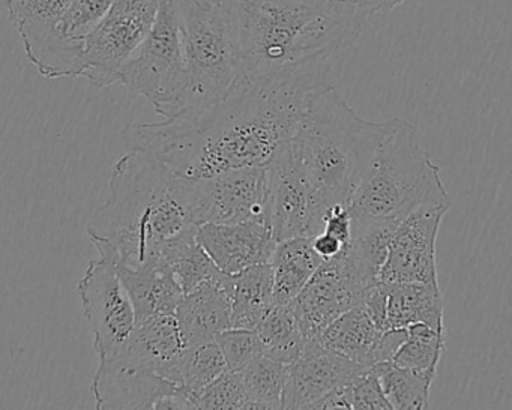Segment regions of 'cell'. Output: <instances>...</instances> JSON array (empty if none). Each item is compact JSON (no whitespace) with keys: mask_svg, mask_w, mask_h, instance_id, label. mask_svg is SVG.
<instances>
[{"mask_svg":"<svg viewBox=\"0 0 512 410\" xmlns=\"http://www.w3.org/2000/svg\"><path fill=\"white\" fill-rule=\"evenodd\" d=\"M184 181L191 218L197 227L268 220V167H245Z\"/></svg>","mask_w":512,"mask_h":410,"instance_id":"10","label":"cell"},{"mask_svg":"<svg viewBox=\"0 0 512 410\" xmlns=\"http://www.w3.org/2000/svg\"><path fill=\"white\" fill-rule=\"evenodd\" d=\"M77 289L94 335L95 352L100 361L112 359L137 326L136 308L118 268L103 257L92 260Z\"/></svg>","mask_w":512,"mask_h":410,"instance_id":"11","label":"cell"},{"mask_svg":"<svg viewBox=\"0 0 512 410\" xmlns=\"http://www.w3.org/2000/svg\"><path fill=\"white\" fill-rule=\"evenodd\" d=\"M175 314L188 346L217 340L232 328V307L223 278L185 295Z\"/></svg>","mask_w":512,"mask_h":410,"instance_id":"20","label":"cell"},{"mask_svg":"<svg viewBox=\"0 0 512 410\" xmlns=\"http://www.w3.org/2000/svg\"><path fill=\"white\" fill-rule=\"evenodd\" d=\"M367 286L347 251L325 260L298 298L289 304L307 340H319L338 317L362 305Z\"/></svg>","mask_w":512,"mask_h":410,"instance_id":"12","label":"cell"},{"mask_svg":"<svg viewBox=\"0 0 512 410\" xmlns=\"http://www.w3.org/2000/svg\"><path fill=\"white\" fill-rule=\"evenodd\" d=\"M311 242H313L314 251H316L323 260L335 259V257L341 256V254L349 250V247H347L341 239L331 235V233L325 232V230L320 232L319 235L313 236Z\"/></svg>","mask_w":512,"mask_h":410,"instance_id":"38","label":"cell"},{"mask_svg":"<svg viewBox=\"0 0 512 410\" xmlns=\"http://www.w3.org/2000/svg\"><path fill=\"white\" fill-rule=\"evenodd\" d=\"M407 335H409L407 328H394L383 331L379 338V344H377L376 364L392 361L395 353L398 352V349H400L404 341L407 340Z\"/></svg>","mask_w":512,"mask_h":410,"instance_id":"37","label":"cell"},{"mask_svg":"<svg viewBox=\"0 0 512 410\" xmlns=\"http://www.w3.org/2000/svg\"><path fill=\"white\" fill-rule=\"evenodd\" d=\"M161 0H115L85 41L83 77L97 89L118 85L119 73L154 28Z\"/></svg>","mask_w":512,"mask_h":410,"instance_id":"9","label":"cell"},{"mask_svg":"<svg viewBox=\"0 0 512 410\" xmlns=\"http://www.w3.org/2000/svg\"><path fill=\"white\" fill-rule=\"evenodd\" d=\"M245 77L271 76L355 43L368 22L355 0H227Z\"/></svg>","mask_w":512,"mask_h":410,"instance_id":"3","label":"cell"},{"mask_svg":"<svg viewBox=\"0 0 512 410\" xmlns=\"http://www.w3.org/2000/svg\"><path fill=\"white\" fill-rule=\"evenodd\" d=\"M71 0H5L29 61L47 79L83 77L85 41L62 31L61 20Z\"/></svg>","mask_w":512,"mask_h":410,"instance_id":"8","label":"cell"},{"mask_svg":"<svg viewBox=\"0 0 512 410\" xmlns=\"http://www.w3.org/2000/svg\"><path fill=\"white\" fill-rule=\"evenodd\" d=\"M227 370L226 356L218 341L212 340L188 346L170 371L169 379L178 383L199 409V395Z\"/></svg>","mask_w":512,"mask_h":410,"instance_id":"26","label":"cell"},{"mask_svg":"<svg viewBox=\"0 0 512 410\" xmlns=\"http://www.w3.org/2000/svg\"><path fill=\"white\" fill-rule=\"evenodd\" d=\"M263 355L289 365L304 352L307 337L290 305L275 304L257 325Z\"/></svg>","mask_w":512,"mask_h":410,"instance_id":"27","label":"cell"},{"mask_svg":"<svg viewBox=\"0 0 512 410\" xmlns=\"http://www.w3.org/2000/svg\"><path fill=\"white\" fill-rule=\"evenodd\" d=\"M197 406L199 409L250 410V400L241 373L227 370L221 374L199 395Z\"/></svg>","mask_w":512,"mask_h":410,"instance_id":"33","label":"cell"},{"mask_svg":"<svg viewBox=\"0 0 512 410\" xmlns=\"http://www.w3.org/2000/svg\"><path fill=\"white\" fill-rule=\"evenodd\" d=\"M427 203H451L439 166L422 148L418 130L403 119L388 133L349 202L353 221L398 224Z\"/></svg>","mask_w":512,"mask_h":410,"instance_id":"5","label":"cell"},{"mask_svg":"<svg viewBox=\"0 0 512 410\" xmlns=\"http://www.w3.org/2000/svg\"><path fill=\"white\" fill-rule=\"evenodd\" d=\"M313 409H353L352 382L346 383V385L329 392L326 397H323L322 400L317 401V403L311 407V410Z\"/></svg>","mask_w":512,"mask_h":410,"instance_id":"39","label":"cell"},{"mask_svg":"<svg viewBox=\"0 0 512 410\" xmlns=\"http://www.w3.org/2000/svg\"><path fill=\"white\" fill-rule=\"evenodd\" d=\"M187 347L176 314H158L139 323L130 340L113 358L146 370L157 371L169 379L170 371Z\"/></svg>","mask_w":512,"mask_h":410,"instance_id":"18","label":"cell"},{"mask_svg":"<svg viewBox=\"0 0 512 410\" xmlns=\"http://www.w3.org/2000/svg\"><path fill=\"white\" fill-rule=\"evenodd\" d=\"M319 58L283 73L245 77L212 106L157 124L131 122L128 151H142L172 175L197 181L245 167H268L289 145L311 101L335 88L338 68Z\"/></svg>","mask_w":512,"mask_h":410,"instance_id":"1","label":"cell"},{"mask_svg":"<svg viewBox=\"0 0 512 410\" xmlns=\"http://www.w3.org/2000/svg\"><path fill=\"white\" fill-rule=\"evenodd\" d=\"M118 272L133 299L137 325L158 314L176 313L184 299V289L160 254L142 265L118 266Z\"/></svg>","mask_w":512,"mask_h":410,"instance_id":"19","label":"cell"},{"mask_svg":"<svg viewBox=\"0 0 512 410\" xmlns=\"http://www.w3.org/2000/svg\"><path fill=\"white\" fill-rule=\"evenodd\" d=\"M373 368L392 409H428L433 379L409 368L400 367L394 361L380 362Z\"/></svg>","mask_w":512,"mask_h":410,"instance_id":"29","label":"cell"},{"mask_svg":"<svg viewBox=\"0 0 512 410\" xmlns=\"http://www.w3.org/2000/svg\"><path fill=\"white\" fill-rule=\"evenodd\" d=\"M92 392L100 410L196 409L178 383L118 358L100 361Z\"/></svg>","mask_w":512,"mask_h":410,"instance_id":"13","label":"cell"},{"mask_svg":"<svg viewBox=\"0 0 512 410\" xmlns=\"http://www.w3.org/2000/svg\"><path fill=\"white\" fill-rule=\"evenodd\" d=\"M389 284L385 281H376L365 289L364 305L365 310L370 314L379 329L386 331V313H388Z\"/></svg>","mask_w":512,"mask_h":410,"instance_id":"36","label":"cell"},{"mask_svg":"<svg viewBox=\"0 0 512 410\" xmlns=\"http://www.w3.org/2000/svg\"><path fill=\"white\" fill-rule=\"evenodd\" d=\"M109 191L86 232L100 257L116 268L148 262L167 242L197 227L184 179L146 152L130 151L119 158Z\"/></svg>","mask_w":512,"mask_h":410,"instance_id":"2","label":"cell"},{"mask_svg":"<svg viewBox=\"0 0 512 410\" xmlns=\"http://www.w3.org/2000/svg\"><path fill=\"white\" fill-rule=\"evenodd\" d=\"M338 353L323 346L320 340H308L304 352L287 365L283 409H310L323 397L352 382L365 370Z\"/></svg>","mask_w":512,"mask_h":410,"instance_id":"16","label":"cell"},{"mask_svg":"<svg viewBox=\"0 0 512 410\" xmlns=\"http://www.w3.org/2000/svg\"><path fill=\"white\" fill-rule=\"evenodd\" d=\"M176 2L187 58L185 113L226 97L245 79V70L227 0Z\"/></svg>","mask_w":512,"mask_h":410,"instance_id":"6","label":"cell"},{"mask_svg":"<svg viewBox=\"0 0 512 410\" xmlns=\"http://www.w3.org/2000/svg\"><path fill=\"white\" fill-rule=\"evenodd\" d=\"M382 332L364 305H358L332 322L319 340L332 352L364 367H373Z\"/></svg>","mask_w":512,"mask_h":410,"instance_id":"24","label":"cell"},{"mask_svg":"<svg viewBox=\"0 0 512 410\" xmlns=\"http://www.w3.org/2000/svg\"><path fill=\"white\" fill-rule=\"evenodd\" d=\"M352 404L359 410L392 409L373 367L365 368L352 380Z\"/></svg>","mask_w":512,"mask_h":410,"instance_id":"35","label":"cell"},{"mask_svg":"<svg viewBox=\"0 0 512 410\" xmlns=\"http://www.w3.org/2000/svg\"><path fill=\"white\" fill-rule=\"evenodd\" d=\"M388 284L386 329L409 328L418 323H424L434 329H445V302L440 293L439 283Z\"/></svg>","mask_w":512,"mask_h":410,"instance_id":"22","label":"cell"},{"mask_svg":"<svg viewBox=\"0 0 512 410\" xmlns=\"http://www.w3.org/2000/svg\"><path fill=\"white\" fill-rule=\"evenodd\" d=\"M223 284L232 307V328L256 329L275 305L271 263L224 275Z\"/></svg>","mask_w":512,"mask_h":410,"instance_id":"21","label":"cell"},{"mask_svg":"<svg viewBox=\"0 0 512 410\" xmlns=\"http://www.w3.org/2000/svg\"><path fill=\"white\" fill-rule=\"evenodd\" d=\"M388 133V121H365L335 88L311 101L289 149L320 205H349Z\"/></svg>","mask_w":512,"mask_h":410,"instance_id":"4","label":"cell"},{"mask_svg":"<svg viewBox=\"0 0 512 410\" xmlns=\"http://www.w3.org/2000/svg\"><path fill=\"white\" fill-rule=\"evenodd\" d=\"M118 85L148 100L163 118L184 112L187 58L176 0H161L154 28L122 67Z\"/></svg>","mask_w":512,"mask_h":410,"instance_id":"7","label":"cell"},{"mask_svg":"<svg viewBox=\"0 0 512 410\" xmlns=\"http://www.w3.org/2000/svg\"><path fill=\"white\" fill-rule=\"evenodd\" d=\"M406 0H355L359 11L365 19L376 16V14H386L400 7Z\"/></svg>","mask_w":512,"mask_h":410,"instance_id":"40","label":"cell"},{"mask_svg":"<svg viewBox=\"0 0 512 410\" xmlns=\"http://www.w3.org/2000/svg\"><path fill=\"white\" fill-rule=\"evenodd\" d=\"M407 340L392 361L422 376L436 379L437 365L445 350V329H434L418 323L407 328Z\"/></svg>","mask_w":512,"mask_h":410,"instance_id":"31","label":"cell"},{"mask_svg":"<svg viewBox=\"0 0 512 410\" xmlns=\"http://www.w3.org/2000/svg\"><path fill=\"white\" fill-rule=\"evenodd\" d=\"M451 203H427L398 224L380 281L439 283L436 244L440 223Z\"/></svg>","mask_w":512,"mask_h":410,"instance_id":"15","label":"cell"},{"mask_svg":"<svg viewBox=\"0 0 512 410\" xmlns=\"http://www.w3.org/2000/svg\"><path fill=\"white\" fill-rule=\"evenodd\" d=\"M113 4L115 0H71L61 20L62 31L73 40L86 41L112 10Z\"/></svg>","mask_w":512,"mask_h":410,"instance_id":"32","label":"cell"},{"mask_svg":"<svg viewBox=\"0 0 512 410\" xmlns=\"http://www.w3.org/2000/svg\"><path fill=\"white\" fill-rule=\"evenodd\" d=\"M217 341L226 356L229 371L244 370L263 355L262 341L256 329L230 328L218 335Z\"/></svg>","mask_w":512,"mask_h":410,"instance_id":"34","label":"cell"},{"mask_svg":"<svg viewBox=\"0 0 512 410\" xmlns=\"http://www.w3.org/2000/svg\"><path fill=\"white\" fill-rule=\"evenodd\" d=\"M250 400V410L283 409L287 365L262 355L239 371Z\"/></svg>","mask_w":512,"mask_h":410,"instance_id":"30","label":"cell"},{"mask_svg":"<svg viewBox=\"0 0 512 410\" xmlns=\"http://www.w3.org/2000/svg\"><path fill=\"white\" fill-rule=\"evenodd\" d=\"M197 238L224 275L269 263L278 241L266 218L236 224H202Z\"/></svg>","mask_w":512,"mask_h":410,"instance_id":"17","label":"cell"},{"mask_svg":"<svg viewBox=\"0 0 512 410\" xmlns=\"http://www.w3.org/2000/svg\"><path fill=\"white\" fill-rule=\"evenodd\" d=\"M325 262L314 251L311 238H293L278 242L272 254L275 304L289 305L298 298L320 265Z\"/></svg>","mask_w":512,"mask_h":410,"instance_id":"23","label":"cell"},{"mask_svg":"<svg viewBox=\"0 0 512 410\" xmlns=\"http://www.w3.org/2000/svg\"><path fill=\"white\" fill-rule=\"evenodd\" d=\"M268 221L278 242L323 232L326 209L296 166L289 145L268 166Z\"/></svg>","mask_w":512,"mask_h":410,"instance_id":"14","label":"cell"},{"mask_svg":"<svg viewBox=\"0 0 512 410\" xmlns=\"http://www.w3.org/2000/svg\"><path fill=\"white\" fill-rule=\"evenodd\" d=\"M397 227L389 223L353 221L352 242L347 253L368 286L380 280Z\"/></svg>","mask_w":512,"mask_h":410,"instance_id":"28","label":"cell"},{"mask_svg":"<svg viewBox=\"0 0 512 410\" xmlns=\"http://www.w3.org/2000/svg\"><path fill=\"white\" fill-rule=\"evenodd\" d=\"M161 257L172 269L185 295L223 278V272L197 238V227L182 233L161 248Z\"/></svg>","mask_w":512,"mask_h":410,"instance_id":"25","label":"cell"}]
</instances>
